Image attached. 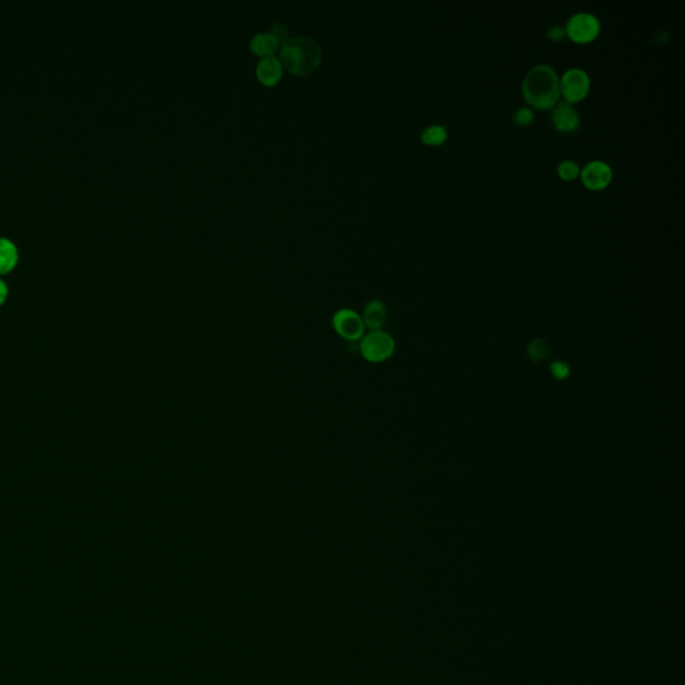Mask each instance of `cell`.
<instances>
[{
    "label": "cell",
    "instance_id": "obj_17",
    "mask_svg": "<svg viewBox=\"0 0 685 685\" xmlns=\"http://www.w3.org/2000/svg\"><path fill=\"white\" fill-rule=\"evenodd\" d=\"M550 371L553 378H556L557 380H565L570 375L569 366L563 361H553V364L550 366Z\"/></svg>",
    "mask_w": 685,
    "mask_h": 685
},
{
    "label": "cell",
    "instance_id": "obj_6",
    "mask_svg": "<svg viewBox=\"0 0 685 685\" xmlns=\"http://www.w3.org/2000/svg\"><path fill=\"white\" fill-rule=\"evenodd\" d=\"M332 326L338 332V335L348 342L361 340V338L364 336L366 326L363 323L361 316L357 315L355 311L348 308L339 309L333 315Z\"/></svg>",
    "mask_w": 685,
    "mask_h": 685
},
{
    "label": "cell",
    "instance_id": "obj_5",
    "mask_svg": "<svg viewBox=\"0 0 685 685\" xmlns=\"http://www.w3.org/2000/svg\"><path fill=\"white\" fill-rule=\"evenodd\" d=\"M590 77L585 70L573 68L560 78V93L568 103H577L589 94Z\"/></svg>",
    "mask_w": 685,
    "mask_h": 685
},
{
    "label": "cell",
    "instance_id": "obj_20",
    "mask_svg": "<svg viewBox=\"0 0 685 685\" xmlns=\"http://www.w3.org/2000/svg\"><path fill=\"white\" fill-rule=\"evenodd\" d=\"M7 296H8V287L7 284L0 279V307L4 304V302L7 300Z\"/></svg>",
    "mask_w": 685,
    "mask_h": 685
},
{
    "label": "cell",
    "instance_id": "obj_13",
    "mask_svg": "<svg viewBox=\"0 0 685 685\" xmlns=\"http://www.w3.org/2000/svg\"><path fill=\"white\" fill-rule=\"evenodd\" d=\"M449 137V132L443 124H431L422 132V141L430 146H439L444 143Z\"/></svg>",
    "mask_w": 685,
    "mask_h": 685
},
{
    "label": "cell",
    "instance_id": "obj_16",
    "mask_svg": "<svg viewBox=\"0 0 685 685\" xmlns=\"http://www.w3.org/2000/svg\"><path fill=\"white\" fill-rule=\"evenodd\" d=\"M513 121L517 126H529L534 121V111L532 108H520L514 113Z\"/></svg>",
    "mask_w": 685,
    "mask_h": 685
},
{
    "label": "cell",
    "instance_id": "obj_8",
    "mask_svg": "<svg viewBox=\"0 0 685 685\" xmlns=\"http://www.w3.org/2000/svg\"><path fill=\"white\" fill-rule=\"evenodd\" d=\"M551 122L556 130L561 133L576 132L581 124L580 114L570 103L558 102L551 111Z\"/></svg>",
    "mask_w": 685,
    "mask_h": 685
},
{
    "label": "cell",
    "instance_id": "obj_18",
    "mask_svg": "<svg viewBox=\"0 0 685 685\" xmlns=\"http://www.w3.org/2000/svg\"><path fill=\"white\" fill-rule=\"evenodd\" d=\"M271 28H272V34L274 37L279 39V41H287L288 39V28L286 27L283 23L280 22H274L271 25Z\"/></svg>",
    "mask_w": 685,
    "mask_h": 685
},
{
    "label": "cell",
    "instance_id": "obj_12",
    "mask_svg": "<svg viewBox=\"0 0 685 685\" xmlns=\"http://www.w3.org/2000/svg\"><path fill=\"white\" fill-rule=\"evenodd\" d=\"M18 248L7 237H0V274L10 272L18 262Z\"/></svg>",
    "mask_w": 685,
    "mask_h": 685
},
{
    "label": "cell",
    "instance_id": "obj_14",
    "mask_svg": "<svg viewBox=\"0 0 685 685\" xmlns=\"http://www.w3.org/2000/svg\"><path fill=\"white\" fill-rule=\"evenodd\" d=\"M527 352H529V357H532V360L535 363H541L550 357V348H549L548 342L542 340V339L533 340L532 344L529 345Z\"/></svg>",
    "mask_w": 685,
    "mask_h": 685
},
{
    "label": "cell",
    "instance_id": "obj_7",
    "mask_svg": "<svg viewBox=\"0 0 685 685\" xmlns=\"http://www.w3.org/2000/svg\"><path fill=\"white\" fill-rule=\"evenodd\" d=\"M584 185L590 191H603L613 179V170L605 161L594 160L585 165L580 172Z\"/></svg>",
    "mask_w": 685,
    "mask_h": 685
},
{
    "label": "cell",
    "instance_id": "obj_1",
    "mask_svg": "<svg viewBox=\"0 0 685 685\" xmlns=\"http://www.w3.org/2000/svg\"><path fill=\"white\" fill-rule=\"evenodd\" d=\"M522 94L532 108L538 110L554 108L561 98L558 72L546 63L532 68L522 82Z\"/></svg>",
    "mask_w": 685,
    "mask_h": 685
},
{
    "label": "cell",
    "instance_id": "obj_19",
    "mask_svg": "<svg viewBox=\"0 0 685 685\" xmlns=\"http://www.w3.org/2000/svg\"><path fill=\"white\" fill-rule=\"evenodd\" d=\"M546 37H548L549 41L558 43L566 37V32H565V28L561 27V26H551L546 32Z\"/></svg>",
    "mask_w": 685,
    "mask_h": 685
},
{
    "label": "cell",
    "instance_id": "obj_9",
    "mask_svg": "<svg viewBox=\"0 0 685 685\" xmlns=\"http://www.w3.org/2000/svg\"><path fill=\"white\" fill-rule=\"evenodd\" d=\"M256 74L260 82L267 86H272L280 81L283 74V65L280 59L274 55L262 58L256 68Z\"/></svg>",
    "mask_w": 685,
    "mask_h": 685
},
{
    "label": "cell",
    "instance_id": "obj_10",
    "mask_svg": "<svg viewBox=\"0 0 685 685\" xmlns=\"http://www.w3.org/2000/svg\"><path fill=\"white\" fill-rule=\"evenodd\" d=\"M363 323L366 327H369L371 331H378L382 329L387 319V308L383 302L373 299L367 302L363 314Z\"/></svg>",
    "mask_w": 685,
    "mask_h": 685
},
{
    "label": "cell",
    "instance_id": "obj_11",
    "mask_svg": "<svg viewBox=\"0 0 685 685\" xmlns=\"http://www.w3.org/2000/svg\"><path fill=\"white\" fill-rule=\"evenodd\" d=\"M280 44V41L274 37L271 31L265 32H257L252 41H250V49L255 54L260 55L262 58L272 56L274 51L277 50Z\"/></svg>",
    "mask_w": 685,
    "mask_h": 685
},
{
    "label": "cell",
    "instance_id": "obj_3",
    "mask_svg": "<svg viewBox=\"0 0 685 685\" xmlns=\"http://www.w3.org/2000/svg\"><path fill=\"white\" fill-rule=\"evenodd\" d=\"M395 342L392 336L382 329L371 331L360 340V352L370 363H383L394 355Z\"/></svg>",
    "mask_w": 685,
    "mask_h": 685
},
{
    "label": "cell",
    "instance_id": "obj_4",
    "mask_svg": "<svg viewBox=\"0 0 685 685\" xmlns=\"http://www.w3.org/2000/svg\"><path fill=\"white\" fill-rule=\"evenodd\" d=\"M566 37L580 44L594 41L601 32V22L596 15L590 13H577L569 18L566 27Z\"/></svg>",
    "mask_w": 685,
    "mask_h": 685
},
{
    "label": "cell",
    "instance_id": "obj_2",
    "mask_svg": "<svg viewBox=\"0 0 685 685\" xmlns=\"http://www.w3.org/2000/svg\"><path fill=\"white\" fill-rule=\"evenodd\" d=\"M323 58L321 46L308 35L289 38L280 50V62L296 75H308L320 65Z\"/></svg>",
    "mask_w": 685,
    "mask_h": 685
},
{
    "label": "cell",
    "instance_id": "obj_15",
    "mask_svg": "<svg viewBox=\"0 0 685 685\" xmlns=\"http://www.w3.org/2000/svg\"><path fill=\"white\" fill-rule=\"evenodd\" d=\"M557 172H558V176L562 179H565V181H573V179H576L580 176L581 167L573 160H565V161H562L558 165Z\"/></svg>",
    "mask_w": 685,
    "mask_h": 685
}]
</instances>
